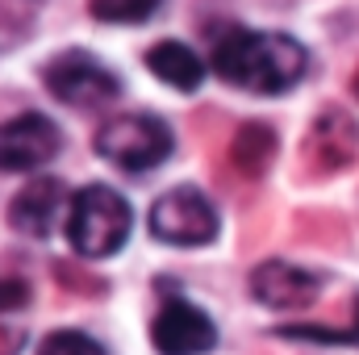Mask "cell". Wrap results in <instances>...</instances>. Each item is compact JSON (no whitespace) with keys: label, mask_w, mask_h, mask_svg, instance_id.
Listing matches in <instances>:
<instances>
[{"label":"cell","mask_w":359,"mask_h":355,"mask_svg":"<svg viewBox=\"0 0 359 355\" xmlns=\"http://www.w3.org/2000/svg\"><path fill=\"white\" fill-rule=\"evenodd\" d=\"M309 67V55L288 34H264V29H226L213 42V72L234 88L276 96L288 92Z\"/></svg>","instance_id":"6da1fadb"},{"label":"cell","mask_w":359,"mask_h":355,"mask_svg":"<svg viewBox=\"0 0 359 355\" xmlns=\"http://www.w3.org/2000/svg\"><path fill=\"white\" fill-rule=\"evenodd\" d=\"M130 226H134V213L121 192H113L104 184H88L72 196L67 243L84 260H104V255L121 251V243L130 239Z\"/></svg>","instance_id":"7a4b0ae2"},{"label":"cell","mask_w":359,"mask_h":355,"mask_svg":"<svg viewBox=\"0 0 359 355\" xmlns=\"http://www.w3.org/2000/svg\"><path fill=\"white\" fill-rule=\"evenodd\" d=\"M96 155L121 172H147L172 155V130L159 117L126 113V117H113L96 130Z\"/></svg>","instance_id":"3957f363"},{"label":"cell","mask_w":359,"mask_h":355,"mask_svg":"<svg viewBox=\"0 0 359 355\" xmlns=\"http://www.w3.org/2000/svg\"><path fill=\"white\" fill-rule=\"evenodd\" d=\"M151 234L172 247H205L217 234V213L196 188H172L151 205Z\"/></svg>","instance_id":"277c9868"},{"label":"cell","mask_w":359,"mask_h":355,"mask_svg":"<svg viewBox=\"0 0 359 355\" xmlns=\"http://www.w3.org/2000/svg\"><path fill=\"white\" fill-rule=\"evenodd\" d=\"M42 80L63 105H76V109H100L121 92L117 76L104 63H96L92 55H84V51H67V55L50 59Z\"/></svg>","instance_id":"5b68a950"},{"label":"cell","mask_w":359,"mask_h":355,"mask_svg":"<svg viewBox=\"0 0 359 355\" xmlns=\"http://www.w3.org/2000/svg\"><path fill=\"white\" fill-rule=\"evenodd\" d=\"M63 147V134L42 113H21L0 126V172H38Z\"/></svg>","instance_id":"8992f818"},{"label":"cell","mask_w":359,"mask_h":355,"mask_svg":"<svg viewBox=\"0 0 359 355\" xmlns=\"http://www.w3.org/2000/svg\"><path fill=\"white\" fill-rule=\"evenodd\" d=\"M151 339L159 355H205L217 343V326L188 301H168L155 322H151Z\"/></svg>","instance_id":"52a82bcc"},{"label":"cell","mask_w":359,"mask_h":355,"mask_svg":"<svg viewBox=\"0 0 359 355\" xmlns=\"http://www.w3.org/2000/svg\"><path fill=\"white\" fill-rule=\"evenodd\" d=\"M251 293L271 309H301V305L318 301L322 276H313L297 264H284V260H268L251 272Z\"/></svg>","instance_id":"ba28073f"},{"label":"cell","mask_w":359,"mask_h":355,"mask_svg":"<svg viewBox=\"0 0 359 355\" xmlns=\"http://www.w3.org/2000/svg\"><path fill=\"white\" fill-rule=\"evenodd\" d=\"M359 151V126L343 113V109H326L313 130H309V142H305V159L318 168V172H339L355 159Z\"/></svg>","instance_id":"9c48e42d"},{"label":"cell","mask_w":359,"mask_h":355,"mask_svg":"<svg viewBox=\"0 0 359 355\" xmlns=\"http://www.w3.org/2000/svg\"><path fill=\"white\" fill-rule=\"evenodd\" d=\"M63 184L55 176H38L29 180L17 196H13V205H8V222H13V230H21V234H29V239H46L50 230H55V217H59V209H63Z\"/></svg>","instance_id":"30bf717a"},{"label":"cell","mask_w":359,"mask_h":355,"mask_svg":"<svg viewBox=\"0 0 359 355\" xmlns=\"http://www.w3.org/2000/svg\"><path fill=\"white\" fill-rule=\"evenodd\" d=\"M147 67L168 84V88L180 92H196L201 80H205V63L184 46V42H155L147 51Z\"/></svg>","instance_id":"8fae6325"},{"label":"cell","mask_w":359,"mask_h":355,"mask_svg":"<svg viewBox=\"0 0 359 355\" xmlns=\"http://www.w3.org/2000/svg\"><path fill=\"white\" fill-rule=\"evenodd\" d=\"M271 155H276V134H271V126L247 121V126L234 134L230 159H234V168H238L243 176H264L268 163H271Z\"/></svg>","instance_id":"7c38bea8"},{"label":"cell","mask_w":359,"mask_h":355,"mask_svg":"<svg viewBox=\"0 0 359 355\" xmlns=\"http://www.w3.org/2000/svg\"><path fill=\"white\" fill-rule=\"evenodd\" d=\"M96 21H117V25H134V21H147L155 17L159 0H92L88 4Z\"/></svg>","instance_id":"4fadbf2b"},{"label":"cell","mask_w":359,"mask_h":355,"mask_svg":"<svg viewBox=\"0 0 359 355\" xmlns=\"http://www.w3.org/2000/svg\"><path fill=\"white\" fill-rule=\"evenodd\" d=\"M38 355H104V347L80 330H55V335H46Z\"/></svg>","instance_id":"5bb4252c"},{"label":"cell","mask_w":359,"mask_h":355,"mask_svg":"<svg viewBox=\"0 0 359 355\" xmlns=\"http://www.w3.org/2000/svg\"><path fill=\"white\" fill-rule=\"evenodd\" d=\"M29 301V284L21 276H0V314L4 309H21Z\"/></svg>","instance_id":"9a60e30c"},{"label":"cell","mask_w":359,"mask_h":355,"mask_svg":"<svg viewBox=\"0 0 359 355\" xmlns=\"http://www.w3.org/2000/svg\"><path fill=\"white\" fill-rule=\"evenodd\" d=\"M351 335L359 339V301H355V330H351Z\"/></svg>","instance_id":"2e32d148"},{"label":"cell","mask_w":359,"mask_h":355,"mask_svg":"<svg viewBox=\"0 0 359 355\" xmlns=\"http://www.w3.org/2000/svg\"><path fill=\"white\" fill-rule=\"evenodd\" d=\"M355 96H359V72H355Z\"/></svg>","instance_id":"e0dca14e"}]
</instances>
